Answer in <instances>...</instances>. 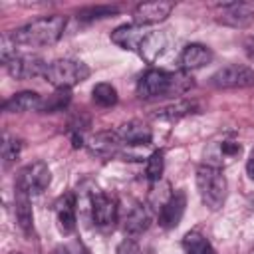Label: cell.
I'll list each match as a JSON object with an SVG mask.
<instances>
[{
    "label": "cell",
    "instance_id": "6da1fadb",
    "mask_svg": "<svg viewBox=\"0 0 254 254\" xmlns=\"http://www.w3.org/2000/svg\"><path fill=\"white\" fill-rule=\"evenodd\" d=\"M192 87V77L187 71H165V69H147L137 81V95L141 99L155 97H175L183 95Z\"/></svg>",
    "mask_w": 254,
    "mask_h": 254
},
{
    "label": "cell",
    "instance_id": "7a4b0ae2",
    "mask_svg": "<svg viewBox=\"0 0 254 254\" xmlns=\"http://www.w3.org/2000/svg\"><path fill=\"white\" fill-rule=\"evenodd\" d=\"M65 16H46V18H38L18 30L12 32V42L16 46H22V48H48V46H54L62 36H64V30H65Z\"/></svg>",
    "mask_w": 254,
    "mask_h": 254
},
{
    "label": "cell",
    "instance_id": "3957f363",
    "mask_svg": "<svg viewBox=\"0 0 254 254\" xmlns=\"http://www.w3.org/2000/svg\"><path fill=\"white\" fill-rule=\"evenodd\" d=\"M196 189L202 204L210 210H218L224 204L228 192V183L226 177L222 175V169L200 165L196 169Z\"/></svg>",
    "mask_w": 254,
    "mask_h": 254
},
{
    "label": "cell",
    "instance_id": "277c9868",
    "mask_svg": "<svg viewBox=\"0 0 254 254\" xmlns=\"http://www.w3.org/2000/svg\"><path fill=\"white\" fill-rule=\"evenodd\" d=\"M89 77V67L83 62L75 60H56L48 64L44 79L56 89H69Z\"/></svg>",
    "mask_w": 254,
    "mask_h": 254
},
{
    "label": "cell",
    "instance_id": "5b68a950",
    "mask_svg": "<svg viewBox=\"0 0 254 254\" xmlns=\"http://www.w3.org/2000/svg\"><path fill=\"white\" fill-rule=\"evenodd\" d=\"M50 181H52L50 167L44 161H34L18 173L16 190H22L30 196H36V194H42L50 187Z\"/></svg>",
    "mask_w": 254,
    "mask_h": 254
},
{
    "label": "cell",
    "instance_id": "8992f818",
    "mask_svg": "<svg viewBox=\"0 0 254 254\" xmlns=\"http://www.w3.org/2000/svg\"><path fill=\"white\" fill-rule=\"evenodd\" d=\"M210 85L218 89H234L254 85V71L240 64H228L210 75Z\"/></svg>",
    "mask_w": 254,
    "mask_h": 254
},
{
    "label": "cell",
    "instance_id": "52a82bcc",
    "mask_svg": "<svg viewBox=\"0 0 254 254\" xmlns=\"http://www.w3.org/2000/svg\"><path fill=\"white\" fill-rule=\"evenodd\" d=\"M240 155H242V145L238 141H234V139L212 141L204 149V165L224 169V167L232 165Z\"/></svg>",
    "mask_w": 254,
    "mask_h": 254
},
{
    "label": "cell",
    "instance_id": "ba28073f",
    "mask_svg": "<svg viewBox=\"0 0 254 254\" xmlns=\"http://www.w3.org/2000/svg\"><path fill=\"white\" fill-rule=\"evenodd\" d=\"M2 64L8 69V73L16 79H30V77H38V75L44 77L46 67H48V64L42 58L28 56V54H18V52Z\"/></svg>",
    "mask_w": 254,
    "mask_h": 254
},
{
    "label": "cell",
    "instance_id": "9c48e42d",
    "mask_svg": "<svg viewBox=\"0 0 254 254\" xmlns=\"http://www.w3.org/2000/svg\"><path fill=\"white\" fill-rule=\"evenodd\" d=\"M89 206H91V218L99 228H111L117 218H119V206L117 202L105 194L103 190H93L91 198H89Z\"/></svg>",
    "mask_w": 254,
    "mask_h": 254
},
{
    "label": "cell",
    "instance_id": "30bf717a",
    "mask_svg": "<svg viewBox=\"0 0 254 254\" xmlns=\"http://www.w3.org/2000/svg\"><path fill=\"white\" fill-rule=\"evenodd\" d=\"M173 12V2H143V4H137L135 10H133V22L137 26H153V24H159L163 20L169 18V14Z\"/></svg>",
    "mask_w": 254,
    "mask_h": 254
},
{
    "label": "cell",
    "instance_id": "8fae6325",
    "mask_svg": "<svg viewBox=\"0 0 254 254\" xmlns=\"http://www.w3.org/2000/svg\"><path fill=\"white\" fill-rule=\"evenodd\" d=\"M218 22L232 28H246L254 22V8L244 2H226L218 4Z\"/></svg>",
    "mask_w": 254,
    "mask_h": 254
},
{
    "label": "cell",
    "instance_id": "7c38bea8",
    "mask_svg": "<svg viewBox=\"0 0 254 254\" xmlns=\"http://www.w3.org/2000/svg\"><path fill=\"white\" fill-rule=\"evenodd\" d=\"M121 220H123V230H125V234L131 236V238L143 234V232L149 228V224H151L149 210H147L141 202H135V200L125 208Z\"/></svg>",
    "mask_w": 254,
    "mask_h": 254
},
{
    "label": "cell",
    "instance_id": "4fadbf2b",
    "mask_svg": "<svg viewBox=\"0 0 254 254\" xmlns=\"http://www.w3.org/2000/svg\"><path fill=\"white\" fill-rule=\"evenodd\" d=\"M187 206V196L183 190H173V194L167 198V202L159 208V224L163 228H175L179 226Z\"/></svg>",
    "mask_w": 254,
    "mask_h": 254
},
{
    "label": "cell",
    "instance_id": "5bb4252c",
    "mask_svg": "<svg viewBox=\"0 0 254 254\" xmlns=\"http://www.w3.org/2000/svg\"><path fill=\"white\" fill-rule=\"evenodd\" d=\"M75 194L73 192H65L64 196L58 198L56 202V224H58V230L62 234H71L75 230V224H77V216H75Z\"/></svg>",
    "mask_w": 254,
    "mask_h": 254
},
{
    "label": "cell",
    "instance_id": "9a60e30c",
    "mask_svg": "<svg viewBox=\"0 0 254 254\" xmlns=\"http://www.w3.org/2000/svg\"><path fill=\"white\" fill-rule=\"evenodd\" d=\"M147 30L143 26H137V24H125V26H119L111 32V42L117 44L119 48L123 50H129V52H137L141 50V44L145 42L147 38Z\"/></svg>",
    "mask_w": 254,
    "mask_h": 254
},
{
    "label": "cell",
    "instance_id": "2e32d148",
    "mask_svg": "<svg viewBox=\"0 0 254 254\" xmlns=\"http://www.w3.org/2000/svg\"><path fill=\"white\" fill-rule=\"evenodd\" d=\"M214 58L212 50L204 44H187L179 56V64L185 71H190V69H198V67H204L206 64H210Z\"/></svg>",
    "mask_w": 254,
    "mask_h": 254
},
{
    "label": "cell",
    "instance_id": "e0dca14e",
    "mask_svg": "<svg viewBox=\"0 0 254 254\" xmlns=\"http://www.w3.org/2000/svg\"><path fill=\"white\" fill-rule=\"evenodd\" d=\"M123 145H149L153 141V131L143 121H129L117 129Z\"/></svg>",
    "mask_w": 254,
    "mask_h": 254
},
{
    "label": "cell",
    "instance_id": "ac0fdd59",
    "mask_svg": "<svg viewBox=\"0 0 254 254\" xmlns=\"http://www.w3.org/2000/svg\"><path fill=\"white\" fill-rule=\"evenodd\" d=\"M42 95L36 91H20L2 103V109L8 113H26V111H40L42 109Z\"/></svg>",
    "mask_w": 254,
    "mask_h": 254
},
{
    "label": "cell",
    "instance_id": "d6986e66",
    "mask_svg": "<svg viewBox=\"0 0 254 254\" xmlns=\"http://www.w3.org/2000/svg\"><path fill=\"white\" fill-rule=\"evenodd\" d=\"M121 139L117 135V131H103V133H97L93 135L89 141H87V147L93 155H99V157H113L119 153L121 149Z\"/></svg>",
    "mask_w": 254,
    "mask_h": 254
},
{
    "label": "cell",
    "instance_id": "ffe728a7",
    "mask_svg": "<svg viewBox=\"0 0 254 254\" xmlns=\"http://www.w3.org/2000/svg\"><path fill=\"white\" fill-rule=\"evenodd\" d=\"M14 214L18 220V226L24 230V234H32L34 232V214H32V204H30V194L16 190V198H14Z\"/></svg>",
    "mask_w": 254,
    "mask_h": 254
},
{
    "label": "cell",
    "instance_id": "44dd1931",
    "mask_svg": "<svg viewBox=\"0 0 254 254\" xmlns=\"http://www.w3.org/2000/svg\"><path fill=\"white\" fill-rule=\"evenodd\" d=\"M198 107L194 101H187V99H177L175 103L167 105V107H161L157 113H155V119H161V121H177L181 117H187L190 113H196Z\"/></svg>",
    "mask_w": 254,
    "mask_h": 254
},
{
    "label": "cell",
    "instance_id": "7402d4cb",
    "mask_svg": "<svg viewBox=\"0 0 254 254\" xmlns=\"http://www.w3.org/2000/svg\"><path fill=\"white\" fill-rule=\"evenodd\" d=\"M167 48V38L163 32H149L145 42L141 44V50H139V56L145 58L147 62H155L163 50Z\"/></svg>",
    "mask_w": 254,
    "mask_h": 254
},
{
    "label": "cell",
    "instance_id": "603a6c76",
    "mask_svg": "<svg viewBox=\"0 0 254 254\" xmlns=\"http://www.w3.org/2000/svg\"><path fill=\"white\" fill-rule=\"evenodd\" d=\"M183 248L187 254H216L214 248L210 246V242L196 230L187 232L183 238Z\"/></svg>",
    "mask_w": 254,
    "mask_h": 254
},
{
    "label": "cell",
    "instance_id": "cb8c5ba5",
    "mask_svg": "<svg viewBox=\"0 0 254 254\" xmlns=\"http://www.w3.org/2000/svg\"><path fill=\"white\" fill-rule=\"evenodd\" d=\"M91 95H93V101L101 107H111L117 103V89L105 81L95 83V87L91 89Z\"/></svg>",
    "mask_w": 254,
    "mask_h": 254
},
{
    "label": "cell",
    "instance_id": "d4e9b609",
    "mask_svg": "<svg viewBox=\"0 0 254 254\" xmlns=\"http://www.w3.org/2000/svg\"><path fill=\"white\" fill-rule=\"evenodd\" d=\"M20 151H22V141L16 139L14 135L6 133L2 139V165H4V169H8L20 157Z\"/></svg>",
    "mask_w": 254,
    "mask_h": 254
},
{
    "label": "cell",
    "instance_id": "484cf974",
    "mask_svg": "<svg viewBox=\"0 0 254 254\" xmlns=\"http://www.w3.org/2000/svg\"><path fill=\"white\" fill-rule=\"evenodd\" d=\"M71 99V93L69 89H56L52 95H48V99H44L42 103V109L44 113H54V111H62Z\"/></svg>",
    "mask_w": 254,
    "mask_h": 254
},
{
    "label": "cell",
    "instance_id": "4316f807",
    "mask_svg": "<svg viewBox=\"0 0 254 254\" xmlns=\"http://www.w3.org/2000/svg\"><path fill=\"white\" fill-rule=\"evenodd\" d=\"M163 171H165V155H163V151H153L149 155V159H147L145 175H147L149 181L157 183V181H161Z\"/></svg>",
    "mask_w": 254,
    "mask_h": 254
},
{
    "label": "cell",
    "instance_id": "83f0119b",
    "mask_svg": "<svg viewBox=\"0 0 254 254\" xmlns=\"http://www.w3.org/2000/svg\"><path fill=\"white\" fill-rule=\"evenodd\" d=\"M117 12H119L117 6H89V8L79 10L77 18L79 20H95V18H105V16H111Z\"/></svg>",
    "mask_w": 254,
    "mask_h": 254
},
{
    "label": "cell",
    "instance_id": "f1b7e54d",
    "mask_svg": "<svg viewBox=\"0 0 254 254\" xmlns=\"http://www.w3.org/2000/svg\"><path fill=\"white\" fill-rule=\"evenodd\" d=\"M117 254H139V248H137V244L129 238V240H123V242L117 246Z\"/></svg>",
    "mask_w": 254,
    "mask_h": 254
},
{
    "label": "cell",
    "instance_id": "f546056e",
    "mask_svg": "<svg viewBox=\"0 0 254 254\" xmlns=\"http://www.w3.org/2000/svg\"><path fill=\"white\" fill-rule=\"evenodd\" d=\"M246 173H248L250 181H254V147H252L250 157H248V161H246Z\"/></svg>",
    "mask_w": 254,
    "mask_h": 254
},
{
    "label": "cell",
    "instance_id": "4dcf8cb0",
    "mask_svg": "<svg viewBox=\"0 0 254 254\" xmlns=\"http://www.w3.org/2000/svg\"><path fill=\"white\" fill-rule=\"evenodd\" d=\"M56 254H85V252H83L81 248H75V250H73V248L65 246V248H58V250H56Z\"/></svg>",
    "mask_w": 254,
    "mask_h": 254
},
{
    "label": "cell",
    "instance_id": "1f68e13d",
    "mask_svg": "<svg viewBox=\"0 0 254 254\" xmlns=\"http://www.w3.org/2000/svg\"><path fill=\"white\" fill-rule=\"evenodd\" d=\"M246 50H248V54L254 58V36H250V38L246 40Z\"/></svg>",
    "mask_w": 254,
    "mask_h": 254
},
{
    "label": "cell",
    "instance_id": "d6a6232c",
    "mask_svg": "<svg viewBox=\"0 0 254 254\" xmlns=\"http://www.w3.org/2000/svg\"><path fill=\"white\" fill-rule=\"evenodd\" d=\"M248 254H254V246H252V248H250V252H248Z\"/></svg>",
    "mask_w": 254,
    "mask_h": 254
},
{
    "label": "cell",
    "instance_id": "836d02e7",
    "mask_svg": "<svg viewBox=\"0 0 254 254\" xmlns=\"http://www.w3.org/2000/svg\"><path fill=\"white\" fill-rule=\"evenodd\" d=\"M10 254H22V252H10Z\"/></svg>",
    "mask_w": 254,
    "mask_h": 254
}]
</instances>
